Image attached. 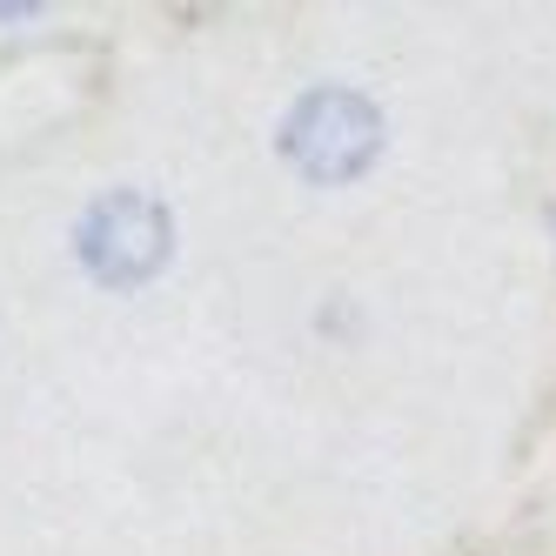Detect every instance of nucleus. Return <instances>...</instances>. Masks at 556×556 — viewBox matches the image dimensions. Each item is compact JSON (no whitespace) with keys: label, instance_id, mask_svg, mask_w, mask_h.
Here are the masks:
<instances>
[{"label":"nucleus","instance_id":"f257e3e1","mask_svg":"<svg viewBox=\"0 0 556 556\" xmlns=\"http://www.w3.org/2000/svg\"><path fill=\"white\" fill-rule=\"evenodd\" d=\"M282 154L295 175L323 181V188L355 181L382 154V114L355 88H308L282 122Z\"/></svg>","mask_w":556,"mask_h":556},{"label":"nucleus","instance_id":"f03ea898","mask_svg":"<svg viewBox=\"0 0 556 556\" xmlns=\"http://www.w3.org/2000/svg\"><path fill=\"white\" fill-rule=\"evenodd\" d=\"M74 255L108 289H141L175 255V215L141 188H114L74 222Z\"/></svg>","mask_w":556,"mask_h":556}]
</instances>
